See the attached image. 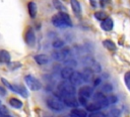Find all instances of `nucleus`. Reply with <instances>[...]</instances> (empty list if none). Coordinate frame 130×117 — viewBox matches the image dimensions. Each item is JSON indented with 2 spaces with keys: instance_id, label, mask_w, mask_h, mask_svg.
<instances>
[{
  "instance_id": "6ab92c4d",
  "label": "nucleus",
  "mask_w": 130,
  "mask_h": 117,
  "mask_svg": "<svg viewBox=\"0 0 130 117\" xmlns=\"http://www.w3.org/2000/svg\"><path fill=\"white\" fill-rule=\"evenodd\" d=\"M103 45H104V47H106L110 51L116 50V44L111 39H105V40H103Z\"/></svg>"
},
{
  "instance_id": "c756f323",
  "label": "nucleus",
  "mask_w": 130,
  "mask_h": 117,
  "mask_svg": "<svg viewBox=\"0 0 130 117\" xmlns=\"http://www.w3.org/2000/svg\"><path fill=\"white\" fill-rule=\"evenodd\" d=\"M88 99L85 98V97H82V96H78V103L81 105V106H86L88 104Z\"/></svg>"
},
{
  "instance_id": "bb28decb",
  "label": "nucleus",
  "mask_w": 130,
  "mask_h": 117,
  "mask_svg": "<svg viewBox=\"0 0 130 117\" xmlns=\"http://www.w3.org/2000/svg\"><path fill=\"white\" fill-rule=\"evenodd\" d=\"M102 92L105 94V93H111L113 91V86L110 84V83H104V85L102 86L101 88Z\"/></svg>"
},
{
  "instance_id": "f3484780",
  "label": "nucleus",
  "mask_w": 130,
  "mask_h": 117,
  "mask_svg": "<svg viewBox=\"0 0 130 117\" xmlns=\"http://www.w3.org/2000/svg\"><path fill=\"white\" fill-rule=\"evenodd\" d=\"M70 114L75 116V117H87L88 116L87 112L85 110H83V109H80V108H73L71 110Z\"/></svg>"
},
{
  "instance_id": "5701e85b",
  "label": "nucleus",
  "mask_w": 130,
  "mask_h": 117,
  "mask_svg": "<svg viewBox=\"0 0 130 117\" xmlns=\"http://www.w3.org/2000/svg\"><path fill=\"white\" fill-rule=\"evenodd\" d=\"M64 45H65V41H64L63 39H60V38L55 39V40L52 42V46H53L55 49H61V48L64 47Z\"/></svg>"
},
{
  "instance_id": "b1692460",
  "label": "nucleus",
  "mask_w": 130,
  "mask_h": 117,
  "mask_svg": "<svg viewBox=\"0 0 130 117\" xmlns=\"http://www.w3.org/2000/svg\"><path fill=\"white\" fill-rule=\"evenodd\" d=\"M63 63H64V65H65V67H69V68H75V67H77V62H76V60H74V58H71V57H67L65 61H63Z\"/></svg>"
},
{
  "instance_id": "2eb2a0df",
  "label": "nucleus",
  "mask_w": 130,
  "mask_h": 117,
  "mask_svg": "<svg viewBox=\"0 0 130 117\" xmlns=\"http://www.w3.org/2000/svg\"><path fill=\"white\" fill-rule=\"evenodd\" d=\"M27 10H28V14H29L30 18H35L37 15V11H38V6H37L36 2L29 1L27 3Z\"/></svg>"
},
{
  "instance_id": "a878e982",
  "label": "nucleus",
  "mask_w": 130,
  "mask_h": 117,
  "mask_svg": "<svg viewBox=\"0 0 130 117\" xmlns=\"http://www.w3.org/2000/svg\"><path fill=\"white\" fill-rule=\"evenodd\" d=\"M53 4H54L55 8H56L57 10H59V12H60V11L66 12V7H65V5H64L60 0H53Z\"/></svg>"
},
{
  "instance_id": "c85d7f7f",
  "label": "nucleus",
  "mask_w": 130,
  "mask_h": 117,
  "mask_svg": "<svg viewBox=\"0 0 130 117\" xmlns=\"http://www.w3.org/2000/svg\"><path fill=\"white\" fill-rule=\"evenodd\" d=\"M124 83H125V86L127 87V89L130 91V71L125 73V75H124Z\"/></svg>"
},
{
  "instance_id": "2f4dec72",
  "label": "nucleus",
  "mask_w": 130,
  "mask_h": 117,
  "mask_svg": "<svg viewBox=\"0 0 130 117\" xmlns=\"http://www.w3.org/2000/svg\"><path fill=\"white\" fill-rule=\"evenodd\" d=\"M8 67H9V69L11 70H14V69H18V68H20L21 67V64L20 63H18V62H14V63H9V65H8Z\"/></svg>"
},
{
  "instance_id": "0eeeda50",
  "label": "nucleus",
  "mask_w": 130,
  "mask_h": 117,
  "mask_svg": "<svg viewBox=\"0 0 130 117\" xmlns=\"http://www.w3.org/2000/svg\"><path fill=\"white\" fill-rule=\"evenodd\" d=\"M62 101L65 104V106L70 107V108H77L79 103H78V99L75 96H63L62 97Z\"/></svg>"
},
{
  "instance_id": "7c9ffc66",
  "label": "nucleus",
  "mask_w": 130,
  "mask_h": 117,
  "mask_svg": "<svg viewBox=\"0 0 130 117\" xmlns=\"http://www.w3.org/2000/svg\"><path fill=\"white\" fill-rule=\"evenodd\" d=\"M87 117H107L104 113L100 112V111H96V112H91L89 113V115Z\"/></svg>"
},
{
  "instance_id": "f257e3e1",
  "label": "nucleus",
  "mask_w": 130,
  "mask_h": 117,
  "mask_svg": "<svg viewBox=\"0 0 130 117\" xmlns=\"http://www.w3.org/2000/svg\"><path fill=\"white\" fill-rule=\"evenodd\" d=\"M76 87H74L70 82H61L58 85V92L59 94L63 96H75L76 94Z\"/></svg>"
},
{
  "instance_id": "9b49d317",
  "label": "nucleus",
  "mask_w": 130,
  "mask_h": 117,
  "mask_svg": "<svg viewBox=\"0 0 130 117\" xmlns=\"http://www.w3.org/2000/svg\"><path fill=\"white\" fill-rule=\"evenodd\" d=\"M100 26H101V28H102L103 30H105V31H110V30H112L113 27H114V21H113V19H112L111 17H107L105 20L101 21Z\"/></svg>"
},
{
  "instance_id": "9d476101",
  "label": "nucleus",
  "mask_w": 130,
  "mask_h": 117,
  "mask_svg": "<svg viewBox=\"0 0 130 117\" xmlns=\"http://www.w3.org/2000/svg\"><path fill=\"white\" fill-rule=\"evenodd\" d=\"M78 93H79V96H82V97L89 99L93 95V88L90 86H82V87H80Z\"/></svg>"
},
{
  "instance_id": "dca6fc26",
  "label": "nucleus",
  "mask_w": 130,
  "mask_h": 117,
  "mask_svg": "<svg viewBox=\"0 0 130 117\" xmlns=\"http://www.w3.org/2000/svg\"><path fill=\"white\" fill-rule=\"evenodd\" d=\"M70 5H71V8L73 10V13L77 16L80 15L81 13V5L79 3L78 0H70Z\"/></svg>"
},
{
  "instance_id": "7ed1b4c3",
  "label": "nucleus",
  "mask_w": 130,
  "mask_h": 117,
  "mask_svg": "<svg viewBox=\"0 0 130 117\" xmlns=\"http://www.w3.org/2000/svg\"><path fill=\"white\" fill-rule=\"evenodd\" d=\"M24 82H25V84L27 85V87L31 91H38V90H40L42 88L41 82L37 78H35L34 76H31V75H26L24 77Z\"/></svg>"
},
{
  "instance_id": "39448f33",
  "label": "nucleus",
  "mask_w": 130,
  "mask_h": 117,
  "mask_svg": "<svg viewBox=\"0 0 130 117\" xmlns=\"http://www.w3.org/2000/svg\"><path fill=\"white\" fill-rule=\"evenodd\" d=\"M93 101L99 103L102 108H107L109 107L110 103H109V100H108V97H106V95L103 93V92H96L94 93L93 95Z\"/></svg>"
},
{
  "instance_id": "20e7f679",
  "label": "nucleus",
  "mask_w": 130,
  "mask_h": 117,
  "mask_svg": "<svg viewBox=\"0 0 130 117\" xmlns=\"http://www.w3.org/2000/svg\"><path fill=\"white\" fill-rule=\"evenodd\" d=\"M70 50L69 48H61V49H56L52 52V57L55 60V61H59V62H62V61H65L69 54Z\"/></svg>"
},
{
  "instance_id": "423d86ee",
  "label": "nucleus",
  "mask_w": 130,
  "mask_h": 117,
  "mask_svg": "<svg viewBox=\"0 0 130 117\" xmlns=\"http://www.w3.org/2000/svg\"><path fill=\"white\" fill-rule=\"evenodd\" d=\"M69 82L74 86V87H79L81 86L84 81H83V78H82V74L80 72H77V71H74L73 74L71 75L70 79H69Z\"/></svg>"
},
{
  "instance_id": "393cba45",
  "label": "nucleus",
  "mask_w": 130,
  "mask_h": 117,
  "mask_svg": "<svg viewBox=\"0 0 130 117\" xmlns=\"http://www.w3.org/2000/svg\"><path fill=\"white\" fill-rule=\"evenodd\" d=\"M93 16H94V18L96 20L103 21V20H105L108 17V14L106 12H104V11H95L94 14H93Z\"/></svg>"
},
{
  "instance_id": "412c9836",
  "label": "nucleus",
  "mask_w": 130,
  "mask_h": 117,
  "mask_svg": "<svg viewBox=\"0 0 130 117\" xmlns=\"http://www.w3.org/2000/svg\"><path fill=\"white\" fill-rule=\"evenodd\" d=\"M10 58V54L7 50L0 49V63H9Z\"/></svg>"
},
{
  "instance_id": "6e6552de",
  "label": "nucleus",
  "mask_w": 130,
  "mask_h": 117,
  "mask_svg": "<svg viewBox=\"0 0 130 117\" xmlns=\"http://www.w3.org/2000/svg\"><path fill=\"white\" fill-rule=\"evenodd\" d=\"M24 40L26 42L27 45H34L35 44V41H36V34H35V31L31 27H28L25 31V34H24Z\"/></svg>"
},
{
  "instance_id": "58836bf2",
  "label": "nucleus",
  "mask_w": 130,
  "mask_h": 117,
  "mask_svg": "<svg viewBox=\"0 0 130 117\" xmlns=\"http://www.w3.org/2000/svg\"><path fill=\"white\" fill-rule=\"evenodd\" d=\"M69 117H75V116H73V115H71V114H70V115H69Z\"/></svg>"
},
{
  "instance_id": "4c0bfd02",
  "label": "nucleus",
  "mask_w": 130,
  "mask_h": 117,
  "mask_svg": "<svg viewBox=\"0 0 130 117\" xmlns=\"http://www.w3.org/2000/svg\"><path fill=\"white\" fill-rule=\"evenodd\" d=\"M2 117H12V116H10L9 114H6V115H4V116H2Z\"/></svg>"
},
{
  "instance_id": "ea45409f",
  "label": "nucleus",
  "mask_w": 130,
  "mask_h": 117,
  "mask_svg": "<svg viewBox=\"0 0 130 117\" xmlns=\"http://www.w3.org/2000/svg\"><path fill=\"white\" fill-rule=\"evenodd\" d=\"M101 1H105L106 2V1H109V0H101Z\"/></svg>"
},
{
  "instance_id": "ddd939ff",
  "label": "nucleus",
  "mask_w": 130,
  "mask_h": 117,
  "mask_svg": "<svg viewBox=\"0 0 130 117\" xmlns=\"http://www.w3.org/2000/svg\"><path fill=\"white\" fill-rule=\"evenodd\" d=\"M82 78H83V81L85 82V83H88V82H90L92 79H93V72L91 71V69L90 68H84L83 69V71H82Z\"/></svg>"
},
{
  "instance_id": "f704fd0d",
  "label": "nucleus",
  "mask_w": 130,
  "mask_h": 117,
  "mask_svg": "<svg viewBox=\"0 0 130 117\" xmlns=\"http://www.w3.org/2000/svg\"><path fill=\"white\" fill-rule=\"evenodd\" d=\"M6 114H8L7 108H6L5 106H3V105H0V117L4 116V115H6Z\"/></svg>"
},
{
  "instance_id": "f03ea898",
  "label": "nucleus",
  "mask_w": 130,
  "mask_h": 117,
  "mask_svg": "<svg viewBox=\"0 0 130 117\" xmlns=\"http://www.w3.org/2000/svg\"><path fill=\"white\" fill-rule=\"evenodd\" d=\"M47 106L55 112H60L65 109V104L63 103V101L54 97H50L47 99Z\"/></svg>"
},
{
  "instance_id": "72a5a7b5",
  "label": "nucleus",
  "mask_w": 130,
  "mask_h": 117,
  "mask_svg": "<svg viewBox=\"0 0 130 117\" xmlns=\"http://www.w3.org/2000/svg\"><path fill=\"white\" fill-rule=\"evenodd\" d=\"M110 114L113 116V117H118L120 115V110L117 109V108H113L110 110Z\"/></svg>"
},
{
  "instance_id": "c9c22d12",
  "label": "nucleus",
  "mask_w": 130,
  "mask_h": 117,
  "mask_svg": "<svg viewBox=\"0 0 130 117\" xmlns=\"http://www.w3.org/2000/svg\"><path fill=\"white\" fill-rule=\"evenodd\" d=\"M100 84H101V78H95L93 80V86L94 87H98Z\"/></svg>"
},
{
  "instance_id": "4468645a",
  "label": "nucleus",
  "mask_w": 130,
  "mask_h": 117,
  "mask_svg": "<svg viewBox=\"0 0 130 117\" xmlns=\"http://www.w3.org/2000/svg\"><path fill=\"white\" fill-rule=\"evenodd\" d=\"M73 72H74V71H73L72 68L64 67V68H62L61 71H60V76H61V78H62L63 80H69L70 77H71V75L73 74Z\"/></svg>"
},
{
  "instance_id": "1a4fd4ad",
  "label": "nucleus",
  "mask_w": 130,
  "mask_h": 117,
  "mask_svg": "<svg viewBox=\"0 0 130 117\" xmlns=\"http://www.w3.org/2000/svg\"><path fill=\"white\" fill-rule=\"evenodd\" d=\"M52 24L54 26H56L57 28H67V27H69V25L60 17L59 14H56L52 17Z\"/></svg>"
},
{
  "instance_id": "f8f14e48",
  "label": "nucleus",
  "mask_w": 130,
  "mask_h": 117,
  "mask_svg": "<svg viewBox=\"0 0 130 117\" xmlns=\"http://www.w3.org/2000/svg\"><path fill=\"white\" fill-rule=\"evenodd\" d=\"M34 60L35 62L40 65V66H44V65H47L50 61V57L47 55V54H44V53H40V54H36L34 56Z\"/></svg>"
},
{
  "instance_id": "a211bd4d",
  "label": "nucleus",
  "mask_w": 130,
  "mask_h": 117,
  "mask_svg": "<svg viewBox=\"0 0 130 117\" xmlns=\"http://www.w3.org/2000/svg\"><path fill=\"white\" fill-rule=\"evenodd\" d=\"M9 105L12 107V108H14V109H20V108H22V102L19 100V99H17V98H15V97H12V98H10L9 99Z\"/></svg>"
},
{
  "instance_id": "473e14b6",
  "label": "nucleus",
  "mask_w": 130,
  "mask_h": 117,
  "mask_svg": "<svg viewBox=\"0 0 130 117\" xmlns=\"http://www.w3.org/2000/svg\"><path fill=\"white\" fill-rule=\"evenodd\" d=\"M108 100H109V103L110 104H115L118 102V97L116 95H111L108 97Z\"/></svg>"
},
{
  "instance_id": "e433bc0d",
  "label": "nucleus",
  "mask_w": 130,
  "mask_h": 117,
  "mask_svg": "<svg viewBox=\"0 0 130 117\" xmlns=\"http://www.w3.org/2000/svg\"><path fill=\"white\" fill-rule=\"evenodd\" d=\"M89 2H90V4H91L92 7H95L96 6V0H89Z\"/></svg>"
},
{
  "instance_id": "4be33fe9",
  "label": "nucleus",
  "mask_w": 130,
  "mask_h": 117,
  "mask_svg": "<svg viewBox=\"0 0 130 117\" xmlns=\"http://www.w3.org/2000/svg\"><path fill=\"white\" fill-rule=\"evenodd\" d=\"M58 14L60 15V17L69 25V27H72V21H71V18L69 16V14L67 12H64V11H60L58 12Z\"/></svg>"
},
{
  "instance_id": "cd10ccee",
  "label": "nucleus",
  "mask_w": 130,
  "mask_h": 117,
  "mask_svg": "<svg viewBox=\"0 0 130 117\" xmlns=\"http://www.w3.org/2000/svg\"><path fill=\"white\" fill-rule=\"evenodd\" d=\"M89 68L91 69V71H92L93 73H101V71H102V67H101L100 63H98L96 61H94V62L92 63V65H91Z\"/></svg>"
},
{
  "instance_id": "aec40b11",
  "label": "nucleus",
  "mask_w": 130,
  "mask_h": 117,
  "mask_svg": "<svg viewBox=\"0 0 130 117\" xmlns=\"http://www.w3.org/2000/svg\"><path fill=\"white\" fill-rule=\"evenodd\" d=\"M85 107H86V110H87V111H89L90 113H91V112H96V111H100V110L102 109V106H101L99 103H96V102L89 103V104H87Z\"/></svg>"
}]
</instances>
